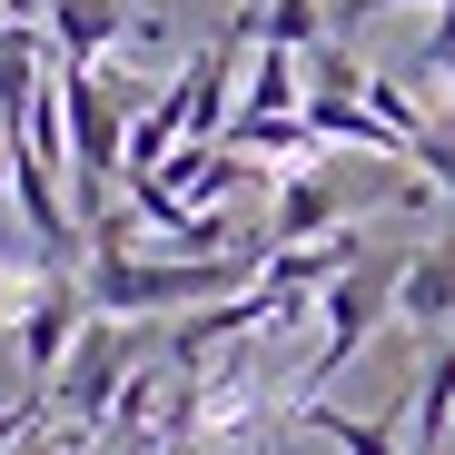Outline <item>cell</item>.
Masks as SVG:
<instances>
[{
	"label": "cell",
	"mask_w": 455,
	"mask_h": 455,
	"mask_svg": "<svg viewBox=\"0 0 455 455\" xmlns=\"http://www.w3.org/2000/svg\"><path fill=\"white\" fill-rule=\"evenodd\" d=\"M396 287H406V248L387 238L366 267H347V277L327 287V317H317V347L297 356V387H327V376H337V366H347V356H356L376 327L396 317Z\"/></svg>",
	"instance_id": "6da1fadb"
},
{
	"label": "cell",
	"mask_w": 455,
	"mask_h": 455,
	"mask_svg": "<svg viewBox=\"0 0 455 455\" xmlns=\"http://www.w3.org/2000/svg\"><path fill=\"white\" fill-rule=\"evenodd\" d=\"M139 387V347H129V327H90L80 337V356H69V376H60V387H50V406L69 416V426H80V435H100V426H119V396Z\"/></svg>",
	"instance_id": "7a4b0ae2"
},
{
	"label": "cell",
	"mask_w": 455,
	"mask_h": 455,
	"mask_svg": "<svg viewBox=\"0 0 455 455\" xmlns=\"http://www.w3.org/2000/svg\"><path fill=\"white\" fill-rule=\"evenodd\" d=\"M40 30H50V60H60V69H109V50H119L139 20H129V0H50Z\"/></svg>",
	"instance_id": "3957f363"
},
{
	"label": "cell",
	"mask_w": 455,
	"mask_h": 455,
	"mask_svg": "<svg viewBox=\"0 0 455 455\" xmlns=\"http://www.w3.org/2000/svg\"><path fill=\"white\" fill-rule=\"evenodd\" d=\"M396 317H406V327H426V347H435V337H455V228H445L435 248H406Z\"/></svg>",
	"instance_id": "277c9868"
},
{
	"label": "cell",
	"mask_w": 455,
	"mask_h": 455,
	"mask_svg": "<svg viewBox=\"0 0 455 455\" xmlns=\"http://www.w3.org/2000/svg\"><path fill=\"white\" fill-rule=\"evenodd\" d=\"M287 416L307 426V435H327L337 455H396V445H406V426H416V406H406V396H396L387 416H347V406H327V396H297Z\"/></svg>",
	"instance_id": "5b68a950"
},
{
	"label": "cell",
	"mask_w": 455,
	"mask_h": 455,
	"mask_svg": "<svg viewBox=\"0 0 455 455\" xmlns=\"http://www.w3.org/2000/svg\"><path fill=\"white\" fill-rule=\"evenodd\" d=\"M60 277H69V267H50V258L20 238V228H0V327H11V337L30 327V307H40Z\"/></svg>",
	"instance_id": "8992f818"
},
{
	"label": "cell",
	"mask_w": 455,
	"mask_h": 455,
	"mask_svg": "<svg viewBox=\"0 0 455 455\" xmlns=\"http://www.w3.org/2000/svg\"><path fill=\"white\" fill-rule=\"evenodd\" d=\"M406 406H416V455H435V445H445V426H455V337H435V347H426Z\"/></svg>",
	"instance_id": "52a82bcc"
},
{
	"label": "cell",
	"mask_w": 455,
	"mask_h": 455,
	"mask_svg": "<svg viewBox=\"0 0 455 455\" xmlns=\"http://www.w3.org/2000/svg\"><path fill=\"white\" fill-rule=\"evenodd\" d=\"M307 129H317V139H337V148H366V159H406V139L376 119L366 100H307Z\"/></svg>",
	"instance_id": "ba28073f"
},
{
	"label": "cell",
	"mask_w": 455,
	"mask_h": 455,
	"mask_svg": "<svg viewBox=\"0 0 455 455\" xmlns=\"http://www.w3.org/2000/svg\"><path fill=\"white\" fill-rule=\"evenodd\" d=\"M327 218H337L327 179H287V188H277V218H267V248H317Z\"/></svg>",
	"instance_id": "9c48e42d"
},
{
	"label": "cell",
	"mask_w": 455,
	"mask_h": 455,
	"mask_svg": "<svg viewBox=\"0 0 455 455\" xmlns=\"http://www.w3.org/2000/svg\"><path fill=\"white\" fill-rule=\"evenodd\" d=\"M248 109H258V119H297V109H307V60H297V50H258Z\"/></svg>",
	"instance_id": "30bf717a"
},
{
	"label": "cell",
	"mask_w": 455,
	"mask_h": 455,
	"mask_svg": "<svg viewBox=\"0 0 455 455\" xmlns=\"http://www.w3.org/2000/svg\"><path fill=\"white\" fill-rule=\"evenodd\" d=\"M297 139H317L307 109H297V119H258V109L228 119V148H238V159H297Z\"/></svg>",
	"instance_id": "8fae6325"
},
{
	"label": "cell",
	"mask_w": 455,
	"mask_h": 455,
	"mask_svg": "<svg viewBox=\"0 0 455 455\" xmlns=\"http://www.w3.org/2000/svg\"><path fill=\"white\" fill-rule=\"evenodd\" d=\"M416 169H426V188H435V198H455V119H435V129L416 139Z\"/></svg>",
	"instance_id": "7c38bea8"
},
{
	"label": "cell",
	"mask_w": 455,
	"mask_h": 455,
	"mask_svg": "<svg viewBox=\"0 0 455 455\" xmlns=\"http://www.w3.org/2000/svg\"><path fill=\"white\" fill-rule=\"evenodd\" d=\"M376 11H445V0H337V40H347L356 20H376Z\"/></svg>",
	"instance_id": "4fadbf2b"
},
{
	"label": "cell",
	"mask_w": 455,
	"mask_h": 455,
	"mask_svg": "<svg viewBox=\"0 0 455 455\" xmlns=\"http://www.w3.org/2000/svg\"><path fill=\"white\" fill-rule=\"evenodd\" d=\"M20 148H30V129H0V198H11V179H20Z\"/></svg>",
	"instance_id": "5bb4252c"
},
{
	"label": "cell",
	"mask_w": 455,
	"mask_h": 455,
	"mask_svg": "<svg viewBox=\"0 0 455 455\" xmlns=\"http://www.w3.org/2000/svg\"><path fill=\"white\" fill-rule=\"evenodd\" d=\"M238 11H248V20H267V11H277V0H238Z\"/></svg>",
	"instance_id": "9a60e30c"
},
{
	"label": "cell",
	"mask_w": 455,
	"mask_h": 455,
	"mask_svg": "<svg viewBox=\"0 0 455 455\" xmlns=\"http://www.w3.org/2000/svg\"><path fill=\"white\" fill-rule=\"evenodd\" d=\"M248 455H267V445H248Z\"/></svg>",
	"instance_id": "2e32d148"
}]
</instances>
